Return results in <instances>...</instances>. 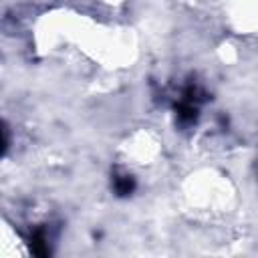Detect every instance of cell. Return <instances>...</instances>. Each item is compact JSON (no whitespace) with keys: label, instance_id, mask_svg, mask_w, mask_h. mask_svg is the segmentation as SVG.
Listing matches in <instances>:
<instances>
[{"label":"cell","instance_id":"cell-4","mask_svg":"<svg viewBox=\"0 0 258 258\" xmlns=\"http://www.w3.org/2000/svg\"><path fill=\"white\" fill-rule=\"evenodd\" d=\"M230 22L240 34L258 38V0H226Z\"/></svg>","mask_w":258,"mask_h":258},{"label":"cell","instance_id":"cell-1","mask_svg":"<svg viewBox=\"0 0 258 258\" xmlns=\"http://www.w3.org/2000/svg\"><path fill=\"white\" fill-rule=\"evenodd\" d=\"M34 42L46 56H77L107 69L127 67L137 52L129 28L103 24L75 10H54L40 16Z\"/></svg>","mask_w":258,"mask_h":258},{"label":"cell","instance_id":"cell-3","mask_svg":"<svg viewBox=\"0 0 258 258\" xmlns=\"http://www.w3.org/2000/svg\"><path fill=\"white\" fill-rule=\"evenodd\" d=\"M123 163L129 169H151L159 155H161V143L149 133V131H137L121 145Z\"/></svg>","mask_w":258,"mask_h":258},{"label":"cell","instance_id":"cell-2","mask_svg":"<svg viewBox=\"0 0 258 258\" xmlns=\"http://www.w3.org/2000/svg\"><path fill=\"white\" fill-rule=\"evenodd\" d=\"M181 206L196 222H218L232 214L236 189L222 171L212 167L196 169L181 183Z\"/></svg>","mask_w":258,"mask_h":258}]
</instances>
